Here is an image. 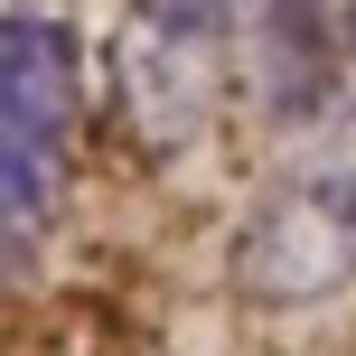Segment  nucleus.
Returning a JSON list of instances; mask_svg holds the SVG:
<instances>
[{
	"mask_svg": "<svg viewBox=\"0 0 356 356\" xmlns=\"http://www.w3.org/2000/svg\"><path fill=\"white\" fill-rule=\"evenodd\" d=\"M263 94L282 122L356 113V0H272L263 10Z\"/></svg>",
	"mask_w": 356,
	"mask_h": 356,
	"instance_id": "7ed1b4c3",
	"label": "nucleus"
},
{
	"mask_svg": "<svg viewBox=\"0 0 356 356\" xmlns=\"http://www.w3.org/2000/svg\"><path fill=\"white\" fill-rule=\"evenodd\" d=\"M85 122V66L56 19L0 29V291L47 253Z\"/></svg>",
	"mask_w": 356,
	"mask_h": 356,
	"instance_id": "f257e3e1",
	"label": "nucleus"
},
{
	"mask_svg": "<svg viewBox=\"0 0 356 356\" xmlns=\"http://www.w3.org/2000/svg\"><path fill=\"white\" fill-rule=\"evenodd\" d=\"M19 19H38V0H0V29H19Z\"/></svg>",
	"mask_w": 356,
	"mask_h": 356,
	"instance_id": "39448f33",
	"label": "nucleus"
},
{
	"mask_svg": "<svg viewBox=\"0 0 356 356\" xmlns=\"http://www.w3.org/2000/svg\"><path fill=\"white\" fill-rule=\"evenodd\" d=\"M356 272V178H291L253 207L244 244H234V282L253 300H319Z\"/></svg>",
	"mask_w": 356,
	"mask_h": 356,
	"instance_id": "f03ea898",
	"label": "nucleus"
},
{
	"mask_svg": "<svg viewBox=\"0 0 356 356\" xmlns=\"http://www.w3.org/2000/svg\"><path fill=\"white\" fill-rule=\"evenodd\" d=\"M263 10L272 0H131V19L150 38H197V47H216L234 19H263Z\"/></svg>",
	"mask_w": 356,
	"mask_h": 356,
	"instance_id": "20e7f679",
	"label": "nucleus"
}]
</instances>
